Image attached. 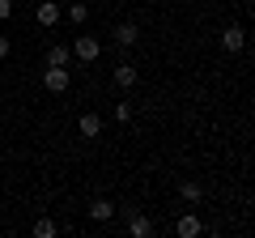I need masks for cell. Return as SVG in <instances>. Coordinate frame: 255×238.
I'll return each instance as SVG.
<instances>
[{
    "mask_svg": "<svg viewBox=\"0 0 255 238\" xmlns=\"http://www.w3.org/2000/svg\"><path fill=\"white\" fill-rule=\"evenodd\" d=\"M73 55L81 60V64H94V60L102 55V43H98V38H77V43H73Z\"/></svg>",
    "mask_w": 255,
    "mask_h": 238,
    "instance_id": "6da1fadb",
    "label": "cell"
},
{
    "mask_svg": "<svg viewBox=\"0 0 255 238\" xmlns=\"http://www.w3.org/2000/svg\"><path fill=\"white\" fill-rule=\"evenodd\" d=\"M43 90H47V94H64V90H68V68H51V64H47Z\"/></svg>",
    "mask_w": 255,
    "mask_h": 238,
    "instance_id": "7a4b0ae2",
    "label": "cell"
},
{
    "mask_svg": "<svg viewBox=\"0 0 255 238\" xmlns=\"http://www.w3.org/2000/svg\"><path fill=\"white\" fill-rule=\"evenodd\" d=\"M111 38H115L119 47H136L140 43V26H136V21H124V26H115V34H111Z\"/></svg>",
    "mask_w": 255,
    "mask_h": 238,
    "instance_id": "3957f363",
    "label": "cell"
},
{
    "mask_svg": "<svg viewBox=\"0 0 255 238\" xmlns=\"http://www.w3.org/2000/svg\"><path fill=\"white\" fill-rule=\"evenodd\" d=\"M221 47H226V51H243L247 47V30L243 26H226L221 30Z\"/></svg>",
    "mask_w": 255,
    "mask_h": 238,
    "instance_id": "277c9868",
    "label": "cell"
},
{
    "mask_svg": "<svg viewBox=\"0 0 255 238\" xmlns=\"http://www.w3.org/2000/svg\"><path fill=\"white\" fill-rule=\"evenodd\" d=\"M77 132H81L85 140H94V136L102 132V115H94V111H85V115L77 119Z\"/></svg>",
    "mask_w": 255,
    "mask_h": 238,
    "instance_id": "5b68a950",
    "label": "cell"
},
{
    "mask_svg": "<svg viewBox=\"0 0 255 238\" xmlns=\"http://www.w3.org/2000/svg\"><path fill=\"white\" fill-rule=\"evenodd\" d=\"M128 234L132 238H149L153 234V221H149L145 213H132V217H128Z\"/></svg>",
    "mask_w": 255,
    "mask_h": 238,
    "instance_id": "8992f818",
    "label": "cell"
},
{
    "mask_svg": "<svg viewBox=\"0 0 255 238\" xmlns=\"http://www.w3.org/2000/svg\"><path fill=\"white\" fill-rule=\"evenodd\" d=\"M34 21H38L43 30H51L55 21H60V4H38V9H34Z\"/></svg>",
    "mask_w": 255,
    "mask_h": 238,
    "instance_id": "52a82bcc",
    "label": "cell"
},
{
    "mask_svg": "<svg viewBox=\"0 0 255 238\" xmlns=\"http://www.w3.org/2000/svg\"><path fill=\"white\" fill-rule=\"evenodd\" d=\"M174 230H179V238H196V234H200V217H196V213H183V217H179V226H174Z\"/></svg>",
    "mask_w": 255,
    "mask_h": 238,
    "instance_id": "ba28073f",
    "label": "cell"
},
{
    "mask_svg": "<svg viewBox=\"0 0 255 238\" xmlns=\"http://www.w3.org/2000/svg\"><path fill=\"white\" fill-rule=\"evenodd\" d=\"M68 60H73V47H64V43H55L51 51H47V64L51 68H68Z\"/></svg>",
    "mask_w": 255,
    "mask_h": 238,
    "instance_id": "9c48e42d",
    "label": "cell"
},
{
    "mask_svg": "<svg viewBox=\"0 0 255 238\" xmlns=\"http://www.w3.org/2000/svg\"><path fill=\"white\" fill-rule=\"evenodd\" d=\"M115 85L132 90V85H136V64H119V68H115Z\"/></svg>",
    "mask_w": 255,
    "mask_h": 238,
    "instance_id": "30bf717a",
    "label": "cell"
},
{
    "mask_svg": "<svg viewBox=\"0 0 255 238\" xmlns=\"http://www.w3.org/2000/svg\"><path fill=\"white\" fill-rule=\"evenodd\" d=\"M90 217L94 221H111V217H115V204H111V200H94L90 204Z\"/></svg>",
    "mask_w": 255,
    "mask_h": 238,
    "instance_id": "8fae6325",
    "label": "cell"
},
{
    "mask_svg": "<svg viewBox=\"0 0 255 238\" xmlns=\"http://www.w3.org/2000/svg\"><path fill=\"white\" fill-rule=\"evenodd\" d=\"M200 196H204V187H200V183H191V179H187V183H179V200L196 204V200H200Z\"/></svg>",
    "mask_w": 255,
    "mask_h": 238,
    "instance_id": "7c38bea8",
    "label": "cell"
},
{
    "mask_svg": "<svg viewBox=\"0 0 255 238\" xmlns=\"http://www.w3.org/2000/svg\"><path fill=\"white\" fill-rule=\"evenodd\" d=\"M64 13H68V21H73V26H81V21L90 17V9H85L81 0H68V9H64Z\"/></svg>",
    "mask_w": 255,
    "mask_h": 238,
    "instance_id": "4fadbf2b",
    "label": "cell"
},
{
    "mask_svg": "<svg viewBox=\"0 0 255 238\" xmlns=\"http://www.w3.org/2000/svg\"><path fill=\"white\" fill-rule=\"evenodd\" d=\"M34 234H38V238H55V221H47V217L34 221Z\"/></svg>",
    "mask_w": 255,
    "mask_h": 238,
    "instance_id": "5bb4252c",
    "label": "cell"
},
{
    "mask_svg": "<svg viewBox=\"0 0 255 238\" xmlns=\"http://www.w3.org/2000/svg\"><path fill=\"white\" fill-rule=\"evenodd\" d=\"M115 119H119V123H124V119H132V107H128V102H119V107H115Z\"/></svg>",
    "mask_w": 255,
    "mask_h": 238,
    "instance_id": "9a60e30c",
    "label": "cell"
},
{
    "mask_svg": "<svg viewBox=\"0 0 255 238\" xmlns=\"http://www.w3.org/2000/svg\"><path fill=\"white\" fill-rule=\"evenodd\" d=\"M4 17H13V0H0V21Z\"/></svg>",
    "mask_w": 255,
    "mask_h": 238,
    "instance_id": "2e32d148",
    "label": "cell"
},
{
    "mask_svg": "<svg viewBox=\"0 0 255 238\" xmlns=\"http://www.w3.org/2000/svg\"><path fill=\"white\" fill-rule=\"evenodd\" d=\"M0 60H9V38L0 34Z\"/></svg>",
    "mask_w": 255,
    "mask_h": 238,
    "instance_id": "e0dca14e",
    "label": "cell"
}]
</instances>
